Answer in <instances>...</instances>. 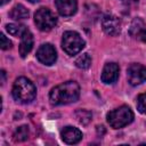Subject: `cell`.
Wrapping results in <instances>:
<instances>
[{
    "label": "cell",
    "mask_w": 146,
    "mask_h": 146,
    "mask_svg": "<svg viewBox=\"0 0 146 146\" xmlns=\"http://www.w3.org/2000/svg\"><path fill=\"white\" fill-rule=\"evenodd\" d=\"M128 82L131 86H138L146 81V66L141 64H131L127 70Z\"/></svg>",
    "instance_id": "obj_6"
},
{
    "label": "cell",
    "mask_w": 146,
    "mask_h": 146,
    "mask_svg": "<svg viewBox=\"0 0 146 146\" xmlns=\"http://www.w3.org/2000/svg\"><path fill=\"white\" fill-rule=\"evenodd\" d=\"M75 117H76V120H78L81 124L86 125V124H88V123L90 122V120H91V113H90L89 111H87V110H78V111L75 112Z\"/></svg>",
    "instance_id": "obj_18"
},
{
    "label": "cell",
    "mask_w": 146,
    "mask_h": 146,
    "mask_svg": "<svg viewBox=\"0 0 146 146\" xmlns=\"http://www.w3.org/2000/svg\"><path fill=\"white\" fill-rule=\"evenodd\" d=\"M75 65H76V67H79L81 70L89 68V66L91 65V58H90L89 54H82L80 57H78L75 60Z\"/></svg>",
    "instance_id": "obj_17"
},
{
    "label": "cell",
    "mask_w": 146,
    "mask_h": 146,
    "mask_svg": "<svg viewBox=\"0 0 146 146\" xmlns=\"http://www.w3.org/2000/svg\"><path fill=\"white\" fill-rule=\"evenodd\" d=\"M33 47V35L32 33L26 30L23 35L21 36V42H19V55L24 58L26 57V55L32 50Z\"/></svg>",
    "instance_id": "obj_12"
},
{
    "label": "cell",
    "mask_w": 146,
    "mask_h": 146,
    "mask_svg": "<svg viewBox=\"0 0 146 146\" xmlns=\"http://www.w3.org/2000/svg\"><path fill=\"white\" fill-rule=\"evenodd\" d=\"M137 108L140 113L146 114V92L140 94L137 98Z\"/></svg>",
    "instance_id": "obj_19"
},
{
    "label": "cell",
    "mask_w": 146,
    "mask_h": 146,
    "mask_svg": "<svg viewBox=\"0 0 146 146\" xmlns=\"http://www.w3.org/2000/svg\"><path fill=\"white\" fill-rule=\"evenodd\" d=\"M121 2L128 7H132V6H136L138 3V0H121Z\"/></svg>",
    "instance_id": "obj_21"
},
{
    "label": "cell",
    "mask_w": 146,
    "mask_h": 146,
    "mask_svg": "<svg viewBox=\"0 0 146 146\" xmlns=\"http://www.w3.org/2000/svg\"><path fill=\"white\" fill-rule=\"evenodd\" d=\"M10 18L15 19V21H21V19H25L29 17V10L23 6V5H16L9 13Z\"/></svg>",
    "instance_id": "obj_13"
},
{
    "label": "cell",
    "mask_w": 146,
    "mask_h": 146,
    "mask_svg": "<svg viewBox=\"0 0 146 146\" xmlns=\"http://www.w3.org/2000/svg\"><path fill=\"white\" fill-rule=\"evenodd\" d=\"M80 87L75 81L63 82L51 89L49 100L52 105H66L79 99Z\"/></svg>",
    "instance_id": "obj_1"
},
{
    "label": "cell",
    "mask_w": 146,
    "mask_h": 146,
    "mask_svg": "<svg viewBox=\"0 0 146 146\" xmlns=\"http://www.w3.org/2000/svg\"><path fill=\"white\" fill-rule=\"evenodd\" d=\"M5 80H6V72L5 71H1V83L2 84L5 83Z\"/></svg>",
    "instance_id": "obj_23"
},
{
    "label": "cell",
    "mask_w": 146,
    "mask_h": 146,
    "mask_svg": "<svg viewBox=\"0 0 146 146\" xmlns=\"http://www.w3.org/2000/svg\"><path fill=\"white\" fill-rule=\"evenodd\" d=\"M145 30V23L141 18L139 17H136L133 18L131 25H130V29H129V34L131 36H139L141 34V32Z\"/></svg>",
    "instance_id": "obj_14"
},
{
    "label": "cell",
    "mask_w": 146,
    "mask_h": 146,
    "mask_svg": "<svg viewBox=\"0 0 146 146\" xmlns=\"http://www.w3.org/2000/svg\"><path fill=\"white\" fill-rule=\"evenodd\" d=\"M27 1H30V2H32V3H35V2H38L39 0H27Z\"/></svg>",
    "instance_id": "obj_25"
},
{
    "label": "cell",
    "mask_w": 146,
    "mask_h": 146,
    "mask_svg": "<svg viewBox=\"0 0 146 146\" xmlns=\"http://www.w3.org/2000/svg\"><path fill=\"white\" fill-rule=\"evenodd\" d=\"M11 94L16 102L22 104H29L35 98L36 89L31 80L21 76L16 79V81L14 82Z\"/></svg>",
    "instance_id": "obj_2"
},
{
    "label": "cell",
    "mask_w": 146,
    "mask_h": 146,
    "mask_svg": "<svg viewBox=\"0 0 146 146\" xmlns=\"http://www.w3.org/2000/svg\"><path fill=\"white\" fill-rule=\"evenodd\" d=\"M132 120H133V113L130 110V107L125 105H122L111 111L107 114V122L114 129L123 128L129 123H131Z\"/></svg>",
    "instance_id": "obj_3"
},
{
    "label": "cell",
    "mask_w": 146,
    "mask_h": 146,
    "mask_svg": "<svg viewBox=\"0 0 146 146\" xmlns=\"http://www.w3.org/2000/svg\"><path fill=\"white\" fill-rule=\"evenodd\" d=\"M14 140L15 141H24L29 138V127L27 125H22L16 129L14 132Z\"/></svg>",
    "instance_id": "obj_16"
},
{
    "label": "cell",
    "mask_w": 146,
    "mask_h": 146,
    "mask_svg": "<svg viewBox=\"0 0 146 146\" xmlns=\"http://www.w3.org/2000/svg\"><path fill=\"white\" fill-rule=\"evenodd\" d=\"M86 42L82 39V36L74 31H67L63 34V39H62V47L64 49V51L70 55H76L78 52H80L83 47H84Z\"/></svg>",
    "instance_id": "obj_4"
},
{
    "label": "cell",
    "mask_w": 146,
    "mask_h": 146,
    "mask_svg": "<svg viewBox=\"0 0 146 146\" xmlns=\"http://www.w3.org/2000/svg\"><path fill=\"white\" fill-rule=\"evenodd\" d=\"M34 23L40 31H50L57 24V17L48 8H40L34 14Z\"/></svg>",
    "instance_id": "obj_5"
},
{
    "label": "cell",
    "mask_w": 146,
    "mask_h": 146,
    "mask_svg": "<svg viewBox=\"0 0 146 146\" xmlns=\"http://www.w3.org/2000/svg\"><path fill=\"white\" fill-rule=\"evenodd\" d=\"M119 65L115 63H107L102 72V81L106 84L114 83L119 78Z\"/></svg>",
    "instance_id": "obj_9"
},
{
    "label": "cell",
    "mask_w": 146,
    "mask_h": 146,
    "mask_svg": "<svg viewBox=\"0 0 146 146\" xmlns=\"http://www.w3.org/2000/svg\"><path fill=\"white\" fill-rule=\"evenodd\" d=\"M60 136L66 144H76L82 139V132L74 127H65L62 130Z\"/></svg>",
    "instance_id": "obj_11"
},
{
    "label": "cell",
    "mask_w": 146,
    "mask_h": 146,
    "mask_svg": "<svg viewBox=\"0 0 146 146\" xmlns=\"http://www.w3.org/2000/svg\"><path fill=\"white\" fill-rule=\"evenodd\" d=\"M0 40H1V43H0L1 49L7 50V49H10L11 48V41L9 39H7V36L3 33L0 34Z\"/></svg>",
    "instance_id": "obj_20"
},
{
    "label": "cell",
    "mask_w": 146,
    "mask_h": 146,
    "mask_svg": "<svg viewBox=\"0 0 146 146\" xmlns=\"http://www.w3.org/2000/svg\"><path fill=\"white\" fill-rule=\"evenodd\" d=\"M36 58L40 63L44 65H52L57 59L56 49L50 43H43L39 47L36 51Z\"/></svg>",
    "instance_id": "obj_7"
},
{
    "label": "cell",
    "mask_w": 146,
    "mask_h": 146,
    "mask_svg": "<svg viewBox=\"0 0 146 146\" xmlns=\"http://www.w3.org/2000/svg\"><path fill=\"white\" fill-rule=\"evenodd\" d=\"M139 38H140V40H141L143 42H146V30H144V31L141 32V34L139 35Z\"/></svg>",
    "instance_id": "obj_22"
},
{
    "label": "cell",
    "mask_w": 146,
    "mask_h": 146,
    "mask_svg": "<svg viewBox=\"0 0 146 146\" xmlns=\"http://www.w3.org/2000/svg\"><path fill=\"white\" fill-rule=\"evenodd\" d=\"M6 30H7V32L9 34H11L14 36H19L21 38L23 35V33L27 29L24 25H22V24H7L6 25Z\"/></svg>",
    "instance_id": "obj_15"
},
{
    "label": "cell",
    "mask_w": 146,
    "mask_h": 146,
    "mask_svg": "<svg viewBox=\"0 0 146 146\" xmlns=\"http://www.w3.org/2000/svg\"><path fill=\"white\" fill-rule=\"evenodd\" d=\"M10 0H1V6H5L7 2H9Z\"/></svg>",
    "instance_id": "obj_24"
},
{
    "label": "cell",
    "mask_w": 146,
    "mask_h": 146,
    "mask_svg": "<svg viewBox=\"0 0 146 146\" xmlns=\"http://www.w3.org/2000/svg\"><path fill=\"white\" fill-rule=\"evenodd\" d=\"M102 27L107 35H119L121 32V21L114 15H105L102 19Z\"/></svg>",
    "instance_id": "obj_8"
},
{
    "label": "cell",
    "mask_w": 146,
    "mask_h": 146,
    "mask_svg": "<svg viewBox=\"0 0 146 146\" xmlns=\"http://www.w3.org/2000/svg\"><path fill=\"white\" fill-rule=\"evenodd\" d=\"M56 8L62 16H72L76 13V0H55Z\"/></svg>",
    "instance_id": "obj_10"
}]
</instances>
